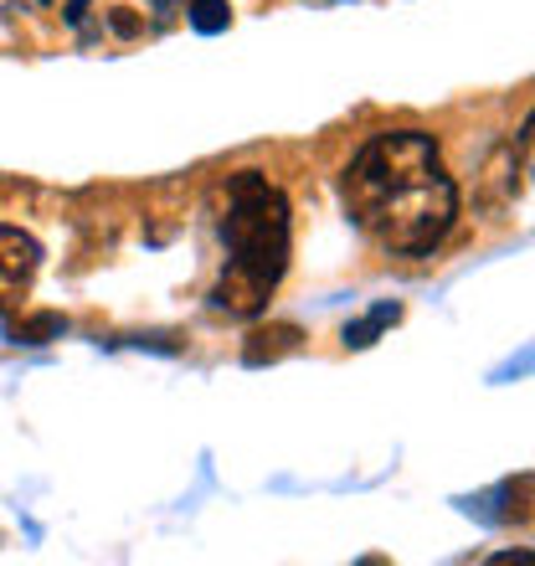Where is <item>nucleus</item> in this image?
I'll return each mask as SVG.
<instances>
[{
    "label": "nucleus",
    "instance_id": "nucleus-7",
    "mask_svg": "<svg viewBox=\"0 0 535 566\" xmlns=\"http://www.w3.org/2000/svg\"><path fill=\"white\" fill-rule=\"evenodd\" d=\"M515 145H521V165H525V176L535 180V114L521 124V135H515Z\"/></svg>",
    "mask_w": 535,
    "mask_h": 566
},
{
    "label": "nucleus",
    "instance_id": "nucleus-5",
    "mask_svg": "<svg viewBox=\"0 0 535 566\" xmlns=\"http://www.w3.org/2000/svg\"><path fill=\"white\" fill-rule=\"evenodd\" d=\"M186 21H191L201 36H217V31L232 27V6H227V0H191Z\"/></svg>",
    "mask_w": 535,
    "mask_h": 566
},
{
    "label": "nucleus",
    "instance_id": "nucleus-4",
    "mask_svg": "<svg viewBox=\"0 0 535 566\" xmlns=\"http://www.w3.org/2000/svg\"><path fill=\"white\" fill-rule=\"evenodd\" d=\"M397 319H401V304H391V298H387V304H376L371 314H360V319H350V325H345V335H340L345 350H366V345H376V340H381V329H391Z\"/></svg>",
    "mask_w": 535,
    "mask_h": 566
},
{
    "label": "nucleus",
    "instance_id": "nucleus-9",
    "mask_svg": "<svg viewBox=\"0 0 535 566\" xmlns=\"http://www.w3.org/2000/svg\"><path fill=\"white\" fill-rule=\"evenodd\" d=\"M494 566H535V552H500Z\"/></svg>",
    "mask_w": 535,
    "mask_h": 566
},
{
    "label": "nucleus",
    "instance_id": "nucleus-1",
    "mask_svg": "<svg viewBox=\"0 0 535 566\" xmlns=\"http://www.w3.org/2000/svg\"><path fill=\"white\" fill-rule=\"evenodd\" d=\"M345 217L391 258H428L459 222V180L422 129H387L340 176Z\"/></svg>",
    "mask_w": 535,
    "mask_h": 566
},
{
    "label": "nucleus",
    "instance_id": "nucleus-3",
    "mask_svg": "<svg viewBox=\"0 0 535 566\" xmlns=\"http://www.w3.org/2000/svg\"><path fill=\"white\" fill-rule=\"evenodd\" d=\"M36 269H42V248H36V238L21 232V227H0V319L31 294Z\"/></svg>",
    "mask_w": 535,
    "mask_h": 566
},
{
    "label": "nucleus",
    "instance_id": "nucleus-10",
    "mask_svg": "<svg viewBox=\"0 0 535 566\" xmlns=\"http://www.w3.org/2000/svg\"><path fill=\"white\" fill-rule=\"evenodd\" d=\"M88 6H93V0H67V21H73V27H83V21H88Z\"/></svg>",
    "mask_w": 535,
    "mask_h": 566
},
{
    "label": "nucleus",
    "instance_id": "nucleus-11",
    "mask_svg": "<svg viewBox=\"0 0 535 566\" xmlns=\"http://www.w3.org/2000/svg\"><path fill=\"white\" fill-rule=\"evenodd\" d=\"M36 6H52V0H36Z\"/></svg>",
    "mask_w": 535,
    "mask_h": 566
},
{
    "label": "nucleus",
    "instance_id": "nucleus-8",
    "mask_svg": "<svg viewBox=\"0 0 535 566\" xmlns=\"http://www.w3.org/2000/svg\"><path fill=\"white\" fill-rule=\"evenodd\" d=\"M108 27L119 31V36H139V31H145V21H139V15H129V11H108Z\"/></svg>",
    "mask_w": 535,
    "mask_h": 566
},
{
    "label": "nucleus",
    "instance_id": "nucleus-6",
    "mask_svg": "<svg viewBox=\"0 0 535 566\" xmlns=\"http://www.w3.org/2000/svg\"><path fill=\"white\" fill-rule=\"evenodd\" d=\"M62 329L67 325H62L57 314H42V319H21V325H11V340L15 345H42L46 335H62Z\"/></svg>",
    "mask_w": 535,
    "mask_h": 566
},
{
    "label": "nucleus",
    "instance_id": "nucleus-2",
    "mask_svg": "<svg viewBox=\"0 0 535 566\" xmlns=\"http://www.w3.org/2000/svg\"><path fill=\"white\" fill-rule=\"evenodd\" d=\"M227 269L211 289V310L232 319H258L268 310L273 289L289 273L294 253V222H289V196L258 170H238L227 180Z\"/></svg>",
    "mask_w": 535,
    "mask_h": 566
}]
</instances>
